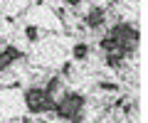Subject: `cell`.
Listing matches in <instances>:
<instances>
[{"instance_id":"6da1fadb","label":"cell","mask_w":148,"mask_h":123,"mask_svg":"<svg viewBox=\"0 0 148 123\" xmlns=\"http://www.w3.org/2000/svg\"><path fill=\"white\" fill-rule=\"evenodd\" d=\"M84 96L82 94H67L62 101L54 103V113L57 118H64V121H72V123H82L84 118Z\"/></svg>"},{"instance_id":"7a4b0ae2","label":"cell","mask_w":148,"mask_h":123,"mask_svg":"<svg viewBox=\"0 0 148 123\" xmlns=\"http://www.w3.org/2000/svg\"><path fill=\"white\" fill-rule=\"evenodd\" d=\"M109 37L114 39L119 47L126 49L128 57H131V54L136 52V47H138V30L133 25H128V22H119V25H114V27H111V32H109Z\"/></svg>"},{"instance_id":"3957f363","label":"cell","mask_w":148,"mask_h":123,"mask_svg":"<svg viewBox=\"0 0 148 123\" xmlns=\"http://www.w3.org/2000/svg\"><path fill=\"white\" fill-rule=\"evenodd\" d=\"M54 99L45 94V89H27L25 91V106L30 113H47V111H54Z\"/></svg>"},{"instance_id":"277c9868","label":"cell","mask_w":148,"mask_h":123,"mask_svg":"<svg viewBox=\"0 0 148 123\" xmlns=\"http://www.w3.org/2000/svg\"><path fill=\"white\" fill-rule=\"evenodd\" d=\"M17 59H22V52H20L17 47H12V44H8V47L0 52V71L10 69V67L15 64Z\"/></svg>"},{"instance_id":"5b68a950","label":"cell","mask_w":148,"mask_h":123,"mask_svg":"<svg viewBox=\"0 0 148 123\" xmlns=\"http://www.w3.org/2000/svg\"><path fill=\"white\" fill-rule=\"evenodd\" d=\"M104 22H106V10L104 7H91V10L86 12V17H84V25L89 27V30H99Z\"/></svg>"},{"instance_id":"8992f818","label":"cell","mask_w":148,"mask_h":123,"mask_svg":"<svg viewBox=\"0 0 148 123\" xmlns=\"http://www.w3.org/2000/svg\"><path fill=\"white\" fill-rule=\"evenodd\" d=\"M86 57H89V47L84 42L74 44V59H86Z\"/></svg>"},{"instance_id":"52a82bcc","label":"cell","mask_w":148,"mask_h":123,"mask_svg":"<svg viewBox=\"0 0 148 123\" xmlns=\"http://www.w3.org/2000/svg\"><path fill=\"white\" fill-rule=\"evenodd\" d=\"M57 89H59V79H57V76H52V79L47 81V86H45V94L54 99V91H57Z\"/></svg>"},{"instance_id":"ba28073f","label":"cell","mask_w":148,"mask_h":123,"mask_svg":"<svg viewBox=\"0 0 148 123\" xmlns=\"http://www.w3.org/2000/svg\"><path fill=\"white\" fill-rule=\"evenodd\" d=\"M99 47L104 49V52H114V49H116V42H114V39H111L109 35H106V37H104V39L99 42Z\"/></svg>"},{"instance_id":"9c48e42d","label":"cell","mask_w":148,"mask_h":123,"mask_svg":"<svg viewBox=\"0 0 148 123\" xmlns=\"http://www.w3.org/2000/svg\"><path fill=\"white\" fill-rule=\"evenodd\" d=\"M25 37L30 39V42H37V37H40V30H37L35 25H27V27H25Z\"/></svg>"},{"instance_id":"30bf717a","label":"cell","mask_w":148,"mask_h":123,"mask_svg":"<svg viewBox=\"0 0 148 123\" xmlns=\"http://www.w3.org/2000/svg\"><path fill=\"white\" fill-rule=\"evenodd\" d=\"M106 67H111V69H116V67H121V59L116 57L114 52H106Z\"/></svg>"},{"instance_id":"8fae6325","label":"cell","mask_w":148,"mask_h":123,"mask_svg":"<svg viewBox=\"0 0 148 123\" xmlns=\"http://www.w3.org/2000/svg\"><path fill=\"white\" fill-rule=\"evenodd\" d=\"M101 91H114V94H116L119 91V84H114V81H101Z\"/></svg>"},{"instance_id":"7c38bea8","label":"cell","mask_w":148,"mask_h":123,"mask_svg":"<svg viewBox=\"0 0 148 123\" xmlns=\"http://www.w3.org/2000/svg\"><path fill=\"white\" fill-rule=\"evenodd\" d=\"M82 0H64V5H69V7H74V5H79Z\"/></svg>"},{"instance_id":"4fadbf2b","label":"cell","mask_w":148,"mask_h":123,"mask_svg":"<svg viewBox=\"0 0 148 123\" xmlns=\"http://www.w3.org/2000/svg\"><path fill=\"white\" fill-rule=\"evenodd\" d=\"M22 123H32V121H30V118H22Z\"/></svg>"}]
</instances>
